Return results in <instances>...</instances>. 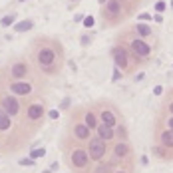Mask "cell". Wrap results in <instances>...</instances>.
I'll return each instance as SVG.
<instances>
[{
    "mask_svg": "<svg viewBox=\"0 0 173 173\" xmlns=\"http://www.w3.org/2000/svg\"><path fill=\"white\" fill-rule=\"evenodd\" d=\"M88 155H90L94 161H100V159L105 155V141L100 137L90 139V145H88Z\"/></svg>",
    "mask_w": 173,
    "mask_h": 173,
    "instance_id": "1",
    "label": "cell"
},
{
    "mask_svg": "<svg viewBox=\"0 0 173 173\" xmlns=\"http://www.w3.org/2000/svg\"><path fill=\"white\" fill-rule=\"evenodd\" d=\"M54 60H56V54H54V50L42 48L40 52H38V62H40V66H42L46 72H52V68H54Z\"/></svg>",
    "mask_w": 173,
    "mask_h": 173,
    "instance_id": "2",
    "label": "cell"
},
{
    "mask_svg": "<svg viewBox=\"0 0 173 173\" xmlns=\"http://www.w3.org/2000/svg\"><path fill=\"white\" fill-rule=\"evenodd\" d=\"M112 56L113 60H116L117 68H129V52L128 48H124V46H116V48L112 50Z\"/></svg>",
    "mask_w": 173,
    "mask_h": 173,
    "instance_id": "3",
    "label": "cell"
},
{
    "mask_svg": "<svg viewBox=\"0 0 173 173\" xmlns=\"http://www.w3.org/2000/svg\"><path fill=\"white\" fill-rule=\"evenodd\" d=\"M132 50H133V54H136L137 58H147L149 52H151V48L141 40V38H133L132 40Z\"/></svg>",
    "mask_w": 173,
    "mask_h": 173,
    "instance_id": "4",
    "label": "cell"
},
{
    "mask_svg": "<svg viewBox=\"0 0 173 173\" xmlns=\"http://www.w3.org/2000/svg\"><path fill=\"white\" fill-rule=\"evenodd\" d=\"M88 159H90V155H88V149H74L72 151V165L74 167H86L88 165Z\"/></svg>",
    "mask_w": 173,
    "mask_h": 173,
    "instance_id": "5",
    "label": "cell"
},
{
    "mask_svg": "<svg viewBox=\"0 0 173 173\" xmlns=\"http://www.w3.org/2000/svg\"><path fill=\"white\" fill-rule=\"evenodd\" d=\"M2 109L8 113V116H18V112H20L18 100H16L14 96H6V98L2 100Z\"/></svg>",
    "mask_w": 173,
    "mask_h": 173,
    "instance_id": "6",
    "label": "cell"
},
{
    "mask_svg": "<svg viewBox=\"0 0 173 173\" xmlns=\"http://www.w3.org/2000/svg\"><path fill=\"white\" fill-rule=\"evenodd\" d=\"M98 137L104 139V141H112L113 137H116V128H109V125L105 124H98Z\"/></svg>",
    "mask_w": 173,
    "mask_h": 173,
    "instance_id": "7",
    "label": "cell"
},
{
    "mask_svg": "<svg viewBox=\"0 0 173 173\" xmlns=\"http://www.w3.org/2000/svg\"><path fill=\"white\" fill-rule=\"evenodd\" d=\"M121 12V2L120 0H109L108 6H105V16L108 18H117Z\"/></svg>",
    "mask_w": 173,
    "mask_h": 173,
    "instance_id": "8",
    "label": "cell"
},
{
    "mask_svg": "<svg viewBox=\"0 0 173 173\" xmlns=\"http://www.w3.org/2000/svg\"><path fill=\"white\" fill-rule=\"evenodd\" d=\"M10 90H12V94H14V96H26V94H30V92H32V84L16 82V84H12V86H10Z\"/></svg>",
    "mask_w": 173,
    "mask_h": 173,
    "instance_id": "9",
    "label": "cell"
},
{
    "mask_svg": "<svg viewBox=\"0 0 173 173\" xmlns=\"http://www.w3.org/2000/svg\"><path fill=\"white\" fill-rule=\"evenodd\" d=\"M10 74H12V78H16V80H22L24 76L28 74V68H26V64H22V62L14 64V66L10 68Z\"/></svg>",
    "mask_w": 173,
    "mask_h": 173,
    "instance_id": "10",
    "label": "cell"
},
{
    "mask_svg": "<svg viewBox=\"0 0 173 173\" xmlns=\"http://www.w3.org/2000/svg\"><path fill=\"white\" fill-rule=\"evenodd\" d=\"M100 120H102V124L109 125V128H116V125H117L116 113H113V112H109V109H104V112H102V116H100Z\"/></svg>",
    "mask_w": 173,
    "mask_h": 173,
    "instance_id": "11",
    "label": "cell"
},
{
    "mask_svg": "<svg viewBox=\"0 0 173 173\" xmlns=\"http://www.w3.org/2000/svg\"><path fill=\"white\" fill-rule=\"evenodd\" d=\"M42 116H44V108H42L40 104H30V108H28V117H30V120H40Z\"/></svg>",
    "mask_w": 173,
    "mask_h": 173,
    "instance_id": "12",
    "label": "cell"
},
{
    "mask_svg": "<svg viewBox=\"0 0 173 173\" xmlns=\"http://www.w3.org/2000/svg\"><path fill=\"white\" fill-rule=\"evenodd\" d=\"M74 136L78 137V139H88V137H90V128H88L86 124L74 125Z\"/></svg>",
    "mask_w": 173,
    "mask_h": 173,
    "instance_id": "13",
    "label": "cell"
},
{
    "mask_svg": "<svg viewBox=\"0 0 173 173\" xmlns=\"http://www.w3.org/2000/svg\"><path fill=\"white\" fill-rule=\"evenodd\" d=\"M113 153H116V157H120V159L128 157V155H129V145H128L125 141L117 143V145H116V149H113Z\"/></svg>",
    "mask_w": 173,
    "mask_h": 173,
    "instance_id": "14",
    "label": "cell"
},
{
    "mask_svg": "<svg viewBox=\"0 0 173 173\" xmlns=\"http://www.w3.org/2000/svg\"><path fill=\"white\" fill-rule=\"evenodd\" d=\"M10 116H8L4 109H0V132H4V129H8L10 128Z\"/></svg>",
    "mask_w": 173,
    "mask_h": 173,
    "instance_id": "15",
    "label": "cell"
},
{
    "mask_svg": "<svg viewBox=\"0 0 173 173\" xmlns=\"http://www.w3.org/2000/svg\"><path fill=\"white\" fill-rule=\"evenodd\" d=\"M32 26H34V22H32L30 18H26V20H22V22H18L14 28H16V32H26V30H30Z\"/></svg>",
    "mask_w": 173,
    "mask_h": 173,
    "instance_id": "16",
    "label": "cell"
},
{
    "mask_svg": "<svg viewBox=\"0 0 173 173\" xmlns=\"http://www.w3.org/2000/svg\"><path fill=\"white\" fill-rule=\"evenodd\" d=\"M161 143L165 147H173V132L171 129H167V132L161 133Z\"/></svg>",
    "mask_w": 173,
    "mask_h": 173,
    "instance_id": "17",
    "label": "cell"
},
{
    "mask_svg": "<svg viewBox=\"0 0 173 173\" xmlns=\"http://www.w3.org/2000/svg\"><path fill=\"white\" fill-rule=\"evenodd\" d=\"M86 125L90 129H96V128H98V117H96V113H92V112L86 113Z\"/></svg>",
    "mask_w": 173,
    "mask_h": 173,
    "instance_id": "18",
    "label": "cell"
},
{
    "mask_svg": "<svg viewBox=\"0 0 173 173\" xmlns=\"http://www.w3.org/2000/svg\"><path fill=\"white\" fill-rule=\"evenodd\" d=\"M14 22H16V14H8V16H4V18L0 20V26L8 28V26H12Z\"/></svg>",
    "mask_w": 173,
    "mask_h": 173,
    "instance_id": "19",
    "label": "cell"
},
{
    "mask_svg": "<svg viewBox=\"0 0 173 173\" xmlns=\"http://www.w3.org/2000/svg\"><path fill=\"white\" fill-rule=\"evenodd\" d=\"M116 137H120L121 141H125V139H128V128H125V125H120V128L116 129Z\"/></svg>",
    "mask_w": 173,
    "mask_h": 173,
    "instance_id": "20",
    "label": "cell"
},
{
    "mask_svg": "<svg viewBox=\"0 0 173 173\" xmlns=\"http://www.w3.org/2000/svg\"><path fill=\"white\" fill-rule=\"evenodd\" d=\"M137 34H141V36H149V34H151V28L147 26V24H137Z\"/></svg>",
    "mask_w": 173,
    "mask_h": 173,
    "instance_id": "21",
    "label": "cell"
},
{
    "mask_svg": "<svg viewBox=\"0 0 173 173\" xmlns=\"http://www.w3.org/2000/svg\"><path fill=\"white\" fill-rule=\"evenodd\" d=\"M44 153H46V149H44V147H38V149L30 151V157H32V159H38V157H42Z\"/></svg>",
    "mask_w": 173,
    "mask_h": 173,
    "instance_id": "22",
    "label": "cell"
},
{
    "mask_svg": "<svg viewBox=\"0 0 173 173\" xmlns=\"http://www.w3.org/2000/svg\"><path fill=\"white\" fill-rule=\"evenodd\" d=\"M155 10H157V14H161V12L165 10V2H163V0H159V2L155 4Z\"/></svg>",
    "mask_w": 173,
    "mask_h": 173,
    "instance_id": "23",
    "label": "cell"
},
{
    "mask_svg": "<svg viewBox=\"0 0 173 173\" xmlns=\"http://www.w3.org/2000/svg\"><path fill=\"white\" fill-rule=\"evenodd\" d=\"M84 26H86V28H92V26H94V16H86V20H84Z\"/></svg>",
    "mask_w": 173,
    "mask_h": 173,
    "instance_id": "24",
    "label": "cell"
},
{
    "mask_svg": "<svg viewBox=\"0 0 173 173\" xmlns=\"http://www.w3.org/2000/svg\"><path fill=\"white\" fill-rule=\"evenodd\" d=\"M109 171H113V169H112V165H102V167L98 169V173H109Z\"/></svg>",
    "mask_w": 173,
    "mask_h": 173,
    "instance_id": "25",
    "label": "cell"
},
{
    "mask_svg": "<svg viewBox=\"0 0 173 173\" xmlns=\"http://www.w3.org/2000/svg\"><path fill=\"white\" fill-rule=\"evenodd\" d=\"M20 165H32V167H34V159H20Z\"/></svg>",
    "mask_w": 173,
    "mask_h": 173,
    "instance_id": "26",
    "label": "cell"
},
{
    "mask_svg": "<svg viewBox=\"0 0 173 173\" xmlns=\"http://www.w3.org/2000/svg\"><path fill=\"white\" fill-rule=\"evenodd\" d=\"M153 20H155V22H157V24H161V22H163V18H161V14H155V16H153Z\"/></svg>",
    "mask_w": 173,
    "mask_h": 173,
    "instance_id": "27",
    "label": "cell"
},
{
    "mask_svg": "<svg viewBox=\"0 0 173 173\" xmlns=\"http://www.w3.org/2000/svg\"><path fill=\"white\" fill-rule=\"evenodd\" d=\"M68 105H70V100H64V102L60 104V108H62V109H66V108H68Z\"/></svg>",
    "mask_w": 173,
    "mask_h": 173,
    "instance_id": "28",
    "label": "cell"
},
{
    "mask_svg": "<svg viewBox=\"0 0 173 173\" xmlns=\"http://www.w3.org/2000/svg\"><path fill=\"white\" fill-rule=\"evenodd\" d=\"M48 116H50V117H52V120H56V117H58V112H56V109H52V112H50V113H48Z\"/></svg>",
    "mask_w": 173,
    "mask_h": 173,
    "instance_id": "29",
    "label": "cell"
},
{
    "mask_svg": "<svg viewBox=\"0 0 173 173\" xmlns=\"http://www.w3.org/2000/svg\"><path fill=\"white\" fill-rule=\"evenodd\" d=\"M167 125H169V129H171V132H173V116L169 117V120H167Z\"/></svg>",
    "mask_w": 173,
    "mask_h": 173,
    "instance_id": "30",
    "label": "cell"
},
{
    "mask_svg": "<svg viewBox=\"0 0 173 173\" xmlns=\"http://www.w3.org/2000/svg\"><path fill=\"white\" fill-rule=\"evenodd\" d=\"M161 92H163V90H161V86H157V88H155V90H153V94H155V96H159V94H161Z\"/></svg>",
    "mask_w": 173,
    "mask_h": 173,
    "instance_id": "31",
    "label": "cell"
},
{
    "mask_svg": "<svg viewBox=\"0 0 173 173\" xmlns=\"http://www.w3.org/2000/svg\"><path fill=\"white\" fill-rule=\"evenodd\" d=\"M149 18H151L149 14H139V20H149Z\"/></svg>",
    "mask_w": 173,
    "mask_h": 173,
    "instance_id": "32",
    "label": "cell"
},
{
    "mask_svg": "<svg viewBox=\"0 0 173 173\" xmlns=\"http://www.w3.org/2000/svg\"><path fill=\"white\" fill-rule=\"evenodd\" d=\"M169 112H171V116H173V102L169 104Z\"/></svg>",
    "mask_w": 173,
    "mask_h": 173,
    "instance_id": "33",
    "label": "cell"
},
{
    "mask_svg": "<svg viewBox=\"0 0 173 173\" xmlns=\"http://www.w3.org/2000/svg\"><path fill=\"white\" fill-rule=\"evenodd\" d=\"M100 2H102V4H104V2H108V0H100Z\"/></svg>",
    "mask_w": 173,
    "mask_h": 173,
    "instance_id": "34",
    "label": "cell"
},
{
    "mask_svg": "<svg viewBox=\"0 0 173 173\" xmlns=\"http://www.w3.org/2000/svg\"><path fill=\"white\" fill-rule=\"evenodd\" d=\"M116 173H125V171H116Z\"/></svg>",
    "mask_w": 173,
    "mask_h": 173,
    "instance_id": "35",
    "label": "cell"
},
{
    "mask_svg": "<svg viewBox=\"0 0 173 173\" xmlns=\"http://www.w3.org/2000/svg\"><path fill=\"white\" fill-rule=\"evenodd\" d=\"M18 2H26V0H18Z\"/></svg>",
    "mask_w": 173,
    "mask_h": 173,
    "instance_id": "36",
    "label": "cell"
},
{
    "mask_svg": "<svg viewBox=\"0 0 173 173\" xmlns=\"http://www.w3.org/2000/svg\"><path fill=\"white\" fill-rule=\"evenodd\" d=\"M72 2H76V0H72Z\"/></svg>",
    "mask_w": 173,
    "mask_h": 173,
    "instance_id": "37",
    "label": "cell"
}]
</instances>
